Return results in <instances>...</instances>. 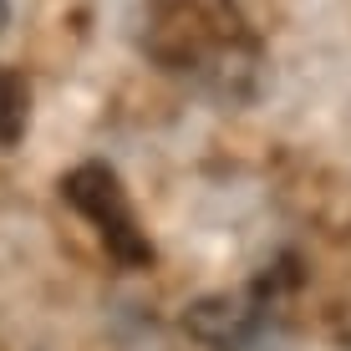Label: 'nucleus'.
Segmentation results:
<instances>
[{"mask_svg": "<svg viewBox=\"0 0 351 351\" xmlns=\"http://www.w3.org/2000/svg\"><path fill=\"white\" fill-rule=\"evenodd\" d=\"M143 51L219 102H245L260 82V41L234 0H148Z\"/></svg>", "mask_w": 351, "mask_h": 351, "instance_id": "nucleus-1", "label": "nucleus"}, {"mask_svg": "<svg viewBox=\"0 0 351 351\" xmlns=\"http://www.w3.org/2000/svg\"><path fill=\"white\" fill-rule=\"evenodd\" d=\"M62 199L97 224V234H102V245L112 250V260L132 265V270L153 260L148 234L138 229V219H132V209H128V193H123V184H117V173L107 163L71 168V173L62 178Z\"/></svg>", "mask_w": 351, "mask_h": 351, "instance_id": "nucleus-2", "label": "nucleus"}, {"mask_svg": "<svg viewBox=\"0 0 351 351\" xmlns=\"http://www.w3.org/2000/svg\"><path fill=\"white\" fill-rule=\"evenodd\" d=\"M184 326L199 341L219 346V351H239L255 336L260 326V295H239V300H204V306H193Z\"/></svg>", "mask_w": 351, "mask_h": 351, "instance_id": "nucleus-3", "label": "nucleus"}, {"mask_svg": "<svg viewBox=\"0 0 351 351\" xmlns=\"http://www.w3.org/2000/svg\"><path fill=\"white\" fill-rule=\"evenodd\" d=\"M21 123H26V92H21L16 77L0 71V143H16Z\"/></svg>", "mask_w": 351, "mask_h": 351, "instance_id": "nucleus-4", "label": "nucleus"}, {"mask_svg": "<svg viewBox=\"0 0 351 351\" xmlns=\"http://www.w3.org/2000/svg\"><path fill=\"white\" fill-rule=\"evenodd\" d=\"M0 21H5V0H0Z\"/></svg>", "mask_w": 351, "mask_h": 351, "instance_id": "nucleus-5", "label": "nucleus"}]
</instances>
